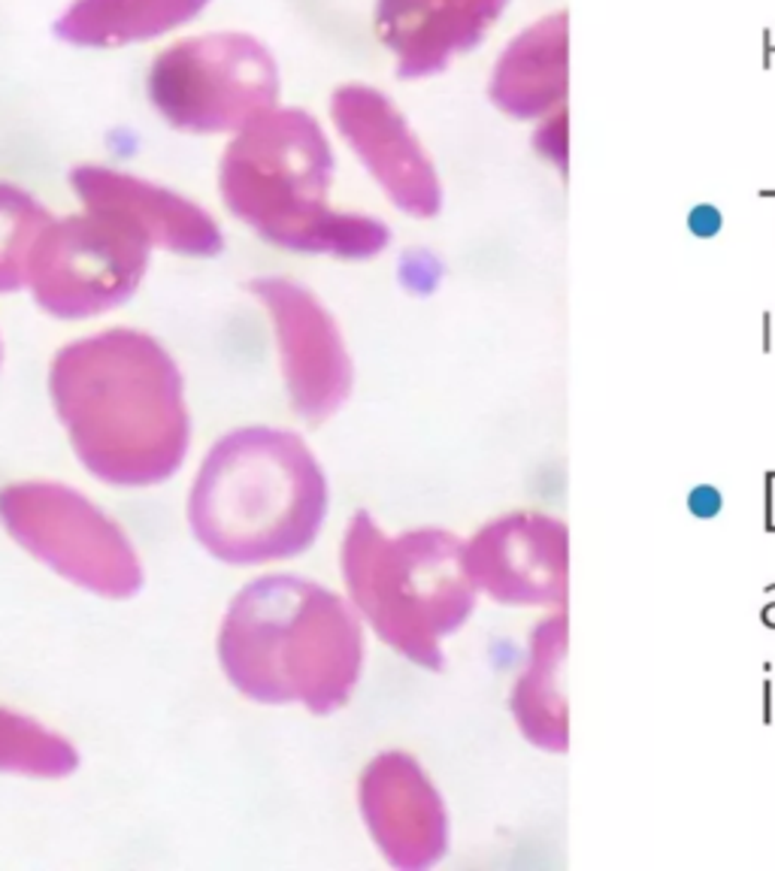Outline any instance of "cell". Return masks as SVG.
<instances>
[{
  "label": "cell",
  "mask_w": 775,
  "mask_h": 871,
  "mask_svg": "<svg viewBox=\"0 0 775 871\" xmlns=\"http://www.w3.org/2000/svg\"><path fill=\"white\" fill-rule=\"evenodd\" d=\"M215 654L249 703L328 717L364 675V624L345 593L301 575H263L227 602Z\"/></svg>",
  "instance_id": "obj_2"
},
{
  "label": "cell",
  "mask_w": 775,
  "mask_h": 871,
  "mask_svg": "<svg viewBox=\"0 0 775 871\" xmlns=\"http://www.w3.org/2000/svg\"><path fill=\"white\" fill-rule=\"evenodd\" d=\"M688 227H691V234H694L696 239H712V236H718L724 227L721 209L712 207V203H700V207L691 209Z\"/></svg>",
  "instance_id": "obj_19"
},
{
  "label": "cell",
  "mask_w": 775,
  "mask_h": 871,
  "mask_svg": "<svg viewBox=\"0 0 775 871\" xmlns=\"http://www.w3.org/2000/svg\"><path fill=\"white\" fill-rule=\"evenodd\" d=\"M0 527L15 545L101 599H131L145 581L140 551L119 520L77 487L49 479L0 487Z\"/></svg>",
  "instance_id": "obj_7"
},
{
  "label": "cell",
  "mask_w": 775,
  "mask_h": 871,
  "mask_svg": "<svg viewBox=\"0 0 775 871\" xmlns=\"http://www.w3.org/2000/svg\"><path fill=\"white\" fill-rule=\"evenodd\" d=\"M0 364H3V345H0Z\"/></svg>",
  "instance_id": "obj_21"
},
{
  "label": "cell",
  "mask_w": 775,
  "mask_h": 871,
  "mask_svg": "<svg viewBox=\"0 0 775 871\" xmlns=\"http://www.w3.org/2000/svg\"><path fill=\"white\" fill-rule=\"evenodd\" d=\"M357 811L369 841L395 869H427L443 857L448 820L443 799L415 756L381 751L357 778Z\"/></svg>",
  "instance_id": "obj_12"
},
{
  "label": "cell",
  "mask_w": 775,
  "mask_h": 871,
  "mask_svg": "<svg viewBox=\"0 0 775 871\" xmlns=\"http://www.w3.org/2000/svg\"><path fill=\"white\" fill-rule=\"evenodd\" d=\"M330 506L325 469L297 433L251 424L212 445L188 491V530L224 566H273L316 545Z\"/></svg>",
  "instance_id": "obj_4"
},
{
  "label": "cell",
  "mask_w": 775,
  "mask_h": 871,
  "mask_svg": "<svg viewBox=\"0 0 775 871\" xmlns=\"http://www.w3.org/2000/svg\"><path fill=\"white\" fill-rule=\"evenodd\" d=\"M333 169L321 121L301 106H273L224 145L219 195L267 246L337 260L379 258L391 246L388 224L333 207Z\"/></svg>",
  "instance_id": "obj_3"
},
{
  "label": "cell",
  "mask_w": 775,
  "mask_h": 871,
  "mask_svg": "<svg viewBox=\"0 0 775 871\" xmlns=\"http://www.w3.org/2000/svg\"><path fill=\"white\" fill-rule=\"evenodd\" d=\"M509 0H376L373 31L400 79H431L473 52Z\"/></svg>",
  "instance_id": "obj_13"
},
{
  "label": "cell",
  "mask_w": 775,
  "mask_h": 871,
  "mask_svg": "<svg viewBox=\"0 0 775 871\" xmlns=\"http://www.w3.org/2000/svg\"><path fill=\"white\" fill-rule=\"evenodd\" d=\"M70 191L82 209L116 219L152 251L183 258H215L224 251V234L198 200L137 173L106 164H77L67 173Z\"/></svg>",
  "instance_id": "obj_11"
},
{
  "label": "cell",
  "mask_w": 775,
  "mask_h": 871,
  "mask_svg": "<svg viewBox=\"0 0 775 871\" xmlns=\"http://www.w3.org/2000/svg\"><path fill=\"white\" fill-rule=\"evenodd\" d=\"M212 0H70L52 34L73 49H125L195 22Z\"/></svg>",
  "instance_id": "obj_15"
},
{
  "label": "cell",
  "mask_w": 775,
  "mask_h": 871,
  "mask_svg": "<svg viewBox=\"0 0 775 871\" xmlns=\"http://www.w3.org/2000/svg\"><path fill=\"white\" fill-rule=\"evenodd\" d=\"M152 248L109 215L80 209L43 227L25 287L58 321H85L125 306L140 291Z\"/></svg>",
  "instance_id": "obj_8"
},
{
  "label": "cell",
  "mask_w": 775,
  "mask_h": 871,
  "mask_svg": "<svg viewBox=\"0 0 775 871\" xmlns=\"http://www.w3.org/2000/svg\"><path fill=\"white\" fill-rule=\"evenodd\" d=\"M533 143L552 164L566 169V106H561L552 116L539 118V128L533 133Z\"/></svg>",
  "instance_id": "obj_18"
},
{
  "label": "cell",
  "mask_w": 775,
  "mask_h": 871,
  "mask_svg": "<svg viewBox=\"0 0 775 871\" xmlns=\"http://www.w3.org/2000/svg\"><path fill=\"white\" fill-rule=\"evenodd\" d=\"M724 506V496L718 487H712V484H696L694 491L688 494V508H691V515L694 518H715L718 511H721Z\"/></svg>",
  "instance_id": "obj_20"
},
{
  "label": "cell",
  "mask_w": 775,
  "mask_h": 871,
  "mask_svg": "<svg viewBox=\"0 0 775 871\" xmlns=\"http://www.w3.org/2000/svg\"><path fill=\"white\" fill-rule=\"evenodd\" d=\"M333 130L385 200L412 219L443 209V183L427 149L388 94L367 82H342L330 94Z\"/></svg>",
  "instance_id": "obj_10"
},
{
  "label": "cell",
  "mask_w": 775,
  "mask_h": 871,
  "mask_svg": "<svg viewBox=\"0 0 775 871\" xmlns=\"http://www.w3.org/2000/svg\"><path fill=\"white\" fill-rule=\"evenodd\" d=\"M569 89V27L566 13H552L525 27L500 52L488 97L518 121H539L566 104Z\"/></svg>",
  "instance_id": "obj_14"
},
{
  "label": "cell",
  "mask_w": 775,
  "mask_h": 871,
  "mask_svg": "<svg viewBox=\"0 0 775 871\" xmlns=\"http://www.w3.org/2000/svg\"><path fill=\"white\" fill-rule=\"evenodd\" d=\"M282 79L267 43L246 31H210L167 46L149 64L145 97L167 128L237 133L279 106Z\"/></svg>",
  "instance_id": "obj_6"
},
{
  "label": "cell",
  "mask_w": 775,
  "mask_h": 871,
  "mask_svg": "<svg viewBox=\"0 0 775 871\" xmlns=\"http://www.w3.org/2000/svg\"><path fill=\"white\" fill-rule=\"evenodd\" d=\"M249 294L261 303L277 339L291 412L313 427L330 421L355 390V361L333 313L285 275L251 279Z\"/></svg>",
  "instance_id": "obj_9"
},
{
  "label": "cell",
  "mask_w": 775,
  "mask_h": 871,
  "mask_svg": "<svg viewBox=\"0 0 775 871\" xmlns=\"http://www.w3.org/2000/svg\"><path fill=\"white\" fill-rule=\"evenodd\" d=\"M52 219L27 188L0 179V297L25 287L34 243Z\"/></svg>",
  "instance_id": "obj_17"
},
{
  "label": "cell",
  "mask_w": 775,
  "mask_h": 871,
  "mask_svg": "<svg viewBox=\"0 0 775 871\" xmlns=\"http://www.w3.org/2000/svg\"><path fill=\"white\" fill-rule=\"evenodd\" d=\"M49 400L82 469L121 491L171 482L191 448L183 369L164 342L137 327H109L58 349Z\"/></svg>",
  "instance_id": "obj_1"
},
{
  "label": "cell",
  "mask_w": 775,
  "mask_h": 871,
  "mask_svg": "<svg viewBox=\"0 0 775 871\" xmlns=\"http://www.w3.org/2000/svg\"><path fill=\"white\" fill-rule=\"evenodd\" d=\"M80 768V751L64 732L0 705V775L61 780Z\"/></svg>",
  "instance_id": "obj_16"
},
{
  "label": "cell",
  "mask_w": 775,
  "mask_h": 871,
  "mask_svg": "<svg viewBox=\"0 0 775 871\" xmlns=\"http://www.w3.org/2000/svg\"><path fill=\"white\" fill-rule=\"evenodd\" d=\"M340 573L364 629L424 669L439 666L443 638L473 609L463 548L443 530L388 533L369 511H357L342 533Z\"/></svg>",
  "instance_id": "obj_5"
}]
</instances>
